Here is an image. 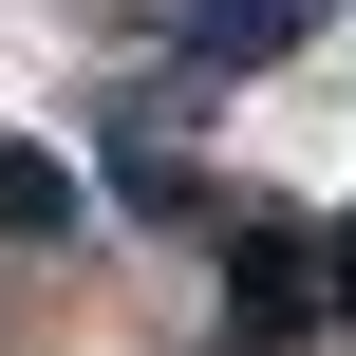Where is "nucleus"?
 <instances>
[{
    "instance_id": "obj_2",
    "label": "nucleus",
    "mask_w": 356,
    "mask_h": 356,
    "mask_svg": "<svg viewBox=\"0 0 356 356\" xmlns=\"http://www.w3.org/2000/svg\"><path fill=\"white\" fill-rule=\"evenodd\" d=\"M300 38H319V0H188L169 56H188V75H263V56H300Z\"/></svg>"
},
{
    "instance_id": "obj_1",
    "label": "nucleus",
    "mask_w": 356,
    "mask_h": 356,
    "mask_svg": "<svg viewBox=\"0 0 356 356\" xmlns=\"http://www.w3.org/2000/svg\"><path fill=\"white\" fill-rule=\"evenodd\" d=\"M319 319H338L319 300V225H244L225 244V356H300Z\"/></svg>"
},
{
    "instance_id": "obj_4",
    "label": "nucleus",
    "mask_w": 356,
    "mask_h": 356,
    "mask_svg": "<svg viewBox=\"0 0 356 356\" xmlns=\"http://www.w3.org/2000/svg\"><path fill=\"white\" fill-rule=\"evenodd\" d=\"M319 300H338V319H356V225H319Z\"/></svg>"
},
{
    "instance_id": "obj_3",
    "label": "nucleus",
    "mask_w": 356,
    "mask_h": 356,
    "mask_svg": "<svg viewBox=\"0 0 356 356\" xmlns=\"http://www.w3.org/2000/svg\"><path fill=\"white\" fill-rule=\"evenodd\" d=\"M0 244H75V150L0 131Z\"/></svg>"
}]
</instances>
